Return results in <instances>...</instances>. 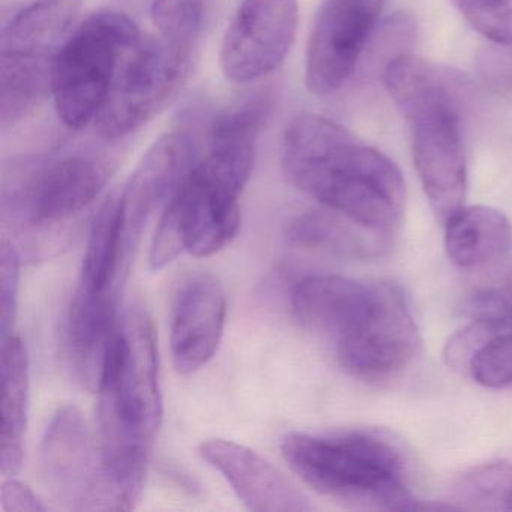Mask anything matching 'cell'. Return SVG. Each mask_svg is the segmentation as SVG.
Masks as SVG:
<instances>
[{
	"mask_svg": "<svg viewBox=\"0 0 512 512\" xmlns=\"http://www.w3.org/2000/svg\"><path fill=\"white\" fill-rule=\"evenodd\" d=\"M476 71L493 94L512 103V46L488 41L476 53Z\"/></svg>",
	"mask_w": 512,
	"mask_h": 512,
	"instance_id": "30",
	"label": "cell"
},
{
	"mask_svg": "<svg viewBox=\"0 0 512 512\" xmlns=\"http://www.w3.org/2000/svg\"><path fill=\"white\" fill-rule=\"evenodd\" d=\"M499 331L500 326L493 323L470 320L469 325L452 334L446 341L443 349L446 365L458 373H470L476 355Z\"/></svg>",
	"mask_w": 512,
	"mask_h": 512,
	"instance_id": "29",
	"label": "cell"
},
{
	"mask_svg": "<svg viewBox=\"0 0 512 512\" xmlns=\"http://www.w3.org/2000/svg\"><path fill=\"white\" fill-rule=\"evenodd\" d=\"M191 53L161 37L140 38L128 52L95 128L104 139H121L148 124L187 79Z\"/></svg>",
	"mask_w": 512,
	"mask_h": 512,
	"instance_id": "10",
	"label": "cell"
},
{
	"mask_svg": "<svg viewBox=\"0 0 512 512\" xmlns=\"http://www.w3.org/2000/svg\"><path fill=\"white\" fill-rule=\"evenodd\" d=\"M386 0H323L305 59V83L317 97L340 91L353 76Z\"/></svg>",
	"mask_w": 512,
	"mask_h": 512,
	"instance_id": "12",
	"label": "cell"
},
{
	"mask_svg": "<svg viewBox=\"0 0 512 512\" xmlns=\"http://www.w3.org/2000/svg\"><path fill=\"white\" fill-rule=\"evenodd\" d=\"M283 169L302 193L374 232L403 220L406 187L398 167L341 125L301 116L286 131Z\"/></svg>",
	"mask_w": 512,
	"mask_h": 512,
	"instance_id": "1",
	"label": "cell"
},
{
	"mask_svg": "<svg viewBox=\"0 0 512 512\" xmlns=\"http://www.w3.org/2000/svg\"><path fill=\"white\" fill-rule=\"evenodd\" d=\"M199 160L196 142L187 131L164 134L146 152L121 197L125 238L134 253L149 218L166 206L176 188Z\"/></svg>",
	"mask_w": 512,
	"mask_h": 512,
	"instance_id": "14",
	"label": "cell"
},
{
	"mask_svg": "<svg viewBox=\"0 0 512 512\" xmlns=\"http://www.w3.org/2000/svg\"><path fill=\"white\" fill-rule=\"evenodd\" d=\"M41 473L53 499L70 511H121L97 436L76 406L52 416L40 446ZM127 511V509H125Z\"/></svg>",
	"mask_w": 512,
	"mask_h": 512,
	"instance_id": "9",
	"label": "cell"
},
{
	"mask_svg": "<svg viewBox=\"0 0 512 512\" xmlns=\"http://www.w3.org/2000/svg\"><path fill=\"white\" fill-rule=\"evenodd\" d=\"M226 317V292L214 275L193 274L179 284L170 314V344L179 373H196L214 358Z\"/></svg>",
	"mask_w": 512,
	"mask_h": 512,
	"instance_id": "15",
	"label": "cell"
},
{
	"mask_svg": "<svg viewBox=\"0 0 512 512\" xmlns=\"http://www.w3.org/2000/svg\"><path fill=\"white\" fill-rule=\"evenodd\" d=\"M20 253L7 236L0 245V340L16 334L19 313Z\"/></svg>",
	"mask_w": 512,
	"mask_h": 512,
	"instance_id": "28",
	"label": "cell"
},
{
	"mask_svg": "<svg viewBox=\"0 0 512 512\" xmlns=\"http://www.w3.org/2000/svg\"><path fill=\"white\" fill-rule=\"evenodd\" d=\"M421 346L418 328L400 287L374 284L373 299L358 325L337 341L341 367L362 380L392 376L410 364Z\"/></svg>",
	"mask_w": 512,
	"mask_h": 512,
	"instance_id": "11",
	"label": "cell"
},
{
	"mask_svg": "<svg viewBox=\"0 0 512 512\" xmlns=\"http://www.w3.org/2000/svg\"><path fill=\"white\" fill-rule=\"evenodd\" d=\"M464 316L470 320L493 323L502 328L512 320V304L502 293L494 290H481L463 302Z\"/></svg>",
	"mask_w": 512,
	"mask_h": 512,
	"instance_id": "31",
	"label": "cell"
},
{
	"mask_svg": "<svg viewBox=\"0 0 512 512\" xmlns=\"http://www.w3.org/2000/svg\"><path fill=\"white\" fill-rule=\"evenodd\" d=\"M449 505L466 511H511L512 464H479L452 479Z\"/></svg>",
	"mask_w": 512,
	"mask_h": 512,
	"instance_id": "24",
	"label": "cell"
},
{
	"mask_svg": "<svg viewBox=\"0 0 512 512\" xmlns=\"http://www.w3.org/2000/svg\"><path fill=\"white\" fill-rule=\"evenodd\" d=\"M383 82L409 122L419 181L434 214L445 223L463 208L466 199V85L448 68L409 53L385 65Z\"/></svg>",
	"mask_w": 512,
	"mask_h": 512,
	"instance_id": "3",
	"label": "cell"
},
{
	"mask_svg": "<svg viewBox=\"0 0 512 512\" xmlns=\"http://www.w3.org/2000/svg\"><path fill=\"white\" fill-rule=\"evenodd\" d=\"M287 238L304 250L349 260L377 259L389 248V235L367 229L331 209L293 218Z\"/></svg>",
	"mask_w": 512,
	"mask_h": 512,
	"instance_id": "21",
	"label": "cell"
},
{
	"mask_svg": "<svg viewBox=\"0 0 512 512\" xmlns=\"http://www.w3.org/2000/svg\"><path fill=\"white\" fill-rule=\"evenodd\" d=\"M373 289L341 275H310L293 287V317L307 331L337 343L365 316Z\"/></svg>",
	"mask_w": 512,
	"mask_h": 512,
	"instance_id": "17",
	"label": "cell"
},
{
	"mask_svg": "<svg viewBox=\"0 0 512 512\" xmlns=\"http://www.w3.org/2000/svg\"><path fill=\"white\" fill-rule=\"evenodd\" d=\"M2 509L7 512H46L47 506L43 500L14 476L4 478L2 490H0Z\"/></svg>",
	"mask_w": 512,
	"mask_h": 512,
	"instance_id": "32",
	"label": "cell"
},
{
	"mask_svg": "<svg viewBox=\"0 0 512 512\" xmlns=\"http://www.w3.org/2000/svg\"><path fill=\"white\" fill-rule=\"evenodd\" d=\"M23 443H0V472L4 478L16 476L23 466Z\"/></svg>",
	"mask_w": 512,
	"mask_h": 512,
	"instance_id": "33",
	"label": "cell"
},
{
	"mask_svg": "<svg viewBox=\"0 0 512 512\" xmlns=\"http://www.w3.org/2000/svg\"><path fill=\"white\" fill-rule=\"evenodd\" d=\"M239 194L197 160L163 208L149 251L152 269L184 253L209 257L226 248L241 227Z\"/></svg>",
	"mask_w": 512,
	"mask_h": 512,
	"instance_id": "8",
	"label": "cell"
},
{
	"mask_svg": "<svg viewBox=\"0 0 512 512\" xmlns=\"http://www.w3.org/2000/svg\"><path fill=\"white\" fill-rule=\"evenodd\" d=\"M136 23L119 11L86 17L56 56L53 103L62 124L82 130L97 119L125 56L140 40Z\"/></svg>",
	"mask_w": 512,
	"mask_h": 512,
	"instance_id": "5",
	"label": "cell"
},
{
	"mask_svg": "<svg viewBox=\"0 0 512 512\" xmlns=\"http://www.w3.org/2000/svg\"><path fill=\"white\" fill-rule=\"evenodd\" d=\"M95 392L98 445L128 511L142 496L152 442L163 421L154 326L140 308L113 341Z\"/></svg>",
	"mask_w": 512,
	"mask_h": 512,
	"instance_id": "2",
	"label": "cell"
},
{
	"mask_svg": "<svg viewBox=\"0 0 512 512\" xmlns=\"http://www.w3.org/2000/svg\"><path fill=\"white\" fill-rule=\"evenodd\" d=\"M469 374L485 388L512 385V332L494 335L476 355Z\"/></svg>",
	"mask_w": 512,
	"mask_h": 512,
	"instance_id": "27",
	"label": "cell"
},
{
	"mask_svg": "<svg viewBox=\"0 0 512 512\" xmlns=\"http://www.w3.org/2000/svg\"><path fill=\"white\" fill-rule=\"evenodd\" d=\"M461 16L491 43L512 46V0H452Z\"/></svg>",
	"mask_w": 512,
	"mask_h": 512,
	"instance_id": "26",
	"label": "cell"
},
{
	"mask_svg": "<svg viewBox=\"0 0 512 512\" xmlns=\"http://www.w3.org/2000/svg\"><path fill=\"white\" fill-rule=\"evenodd\" d=\"M443 224L446 254L461 269L499 259L512 244L511 223L490 206H463Z\"/></svg>",
	"mask_w": 512,
	"mask_h": 512,
	"instance_id": "22",
	"label": "cell"
},
{
	"mask_svg": "<svg viewBox=\"0 0 512 512\" xmlns=\"http://www.w3.org/2000/svg\"><path fill=\"white\" fill-rule=\"evenodd\" d=\"M298 23V0H244L221 44L226 79L247 85L277 70L292 49Z\"/></svg>",
	"mask_w": 512,
	"mask_h": 512,
	"instance_id": "13",
	"label": "cell"
},
{
	"mask_svg": "<svg viewBox=\"0 0 512 512\" xmlns=\"http://www.w3.org/2000/svg\"><path fill=\"white\" fill-rule=\"evenodd\" d=\"M206 0H154L151 17L158 37L193 55L202 34Z\"/></svg>",
	"mask_w": 512,
	"mask_h": 512,
	"instance_id": "25",
	"label": "cell"
},
{
	"mask_svg": "<svg viewBox=\"0 0 512 512\" xmlns=\"http://www.w3.org/2000/svg\"><path fill=\"white\" fill-rule=\"evenodd\" d=\"M203 460L221 473L245 508L254 512H305L313 505L277 467L232 440L203 442Z\"/></svg>",
	"mask_w": 512,
	"mask_h": 512,
	"instance_id": "16",
	"label": "cell"
},
{
	"mask_svg": "<svg viewBox=\"0 0 512 512\" xmlns=\"http://www.w3.org/2000/svg\"><path fill=\"white\" fill-rule=\"evenodd\" d=\"M2 433L0 443H22L29 415V355L19 335L0 340Z\"/></svg>",
	"mask_w": 512,
	"mask_h": 512,
	"instance_id": "23",
	"label": "cell"
},
{
	"mask_svg": "<svg viewBox=\"0 0 512 512\" xmlns=\"http://www.w3.org/2000/svg\"><path fill=\"white\" fill-rule=\"evenodd\" d=\"M83 0H35L0 37V119L20 121L52 92L53 65Z\"/></svg>",
	"mask_w": 512,
	"mask_h": 512,
	"instance_id": "6",
	"label": "cell"
},
{
	"mask_svg": "<svg viewBox=\"0 0 512 512\" xmlns=\"http://www.w3.org/2000/svg\"><path fill=\"white\" fill-rule=\"evenodd\" d=\"M131 256L125 238L121 197L112 194L92 221L76 292L118 296Z\"/></svg>",
	"mask_w": 512,
	"mask_h": 512,
	"instance_id": "20",
	"label": "cell"
},
{
	"mask_svg": "<svg viewBox=\"0 0 512 512\" xmlns=\"http://www.w3.org/2000/svg\"><path fill=\"white\" fill-rule=\"evenodd\" d=\"M118 296L74 293L67 323V346L80 382L95 391L107 353L122 331Z\"/></svg>",
	"mask_w": 512,
	"mask_h": 512,
	"instance_id": "19",
	"label": "cell"
},
{
	"mask_svg": "<svg viewBox=\"0 0 512 512\" xmlns=\"http://www.w3.org/2000/svg\"><path fill=\"white\" fill-rule=\"evenodd\" d=\"M109 169L88 154L29 158L5 170L2 217L17 229L65 223L91 205L106 187Z\"/></svg>",
	"mask_w": 512,
	"mask_h": 512,
	"instance_id": "7",
	"label": "cell"
},
{
	"mask_svg": "<svg viewBox=\"0 0 512 512\" xmlns=\"http://www.w3.org/2000/svg\"><path fill=\"white\" fill-rule=\"evenodd\" d=\"M281 452L290 469L316 493L350 508L451 509L424 502L406 484L398 446L374 431L286 434Z\"/></svg>",
	"mask_w": 512,
	"mask_h": 512,
	"instance_id": "4",
	"label": "cell"
},
{
	"mask_svg": "<svg viewBox=\"0 0 512 512\" xmlns=\"http://www.w3.org/2000/svg\"><path fill=\"white\" fill-rule=\"evenodd\" d=\"M271 98L269 92L251 95L212 121L208 152L199 161L236 190H244L253 173L257 137L271 112Z\"/></svg>",
	"mask_w": 512,
	"mask_h": 512,
	"instance_id": "18",
	"label": "cell"
}]
</instances>
